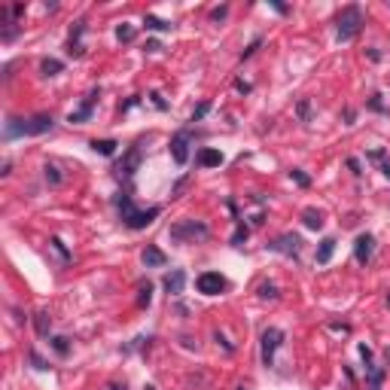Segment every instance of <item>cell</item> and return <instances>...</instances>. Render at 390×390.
Returning <instances> with one entry per match:
<instances>
[{
    "label": "cell",
    "mask_w": 390,
    "mask_h": 390,
    "mask_svg": "<svg viewBox=\"0 0 390 390\" xmlns=\"http://www.w3.org/2000/svg\"><path fill=\"white\" fill-rule=\"evenodd\" d=\"M143 28H146V31H171L174 25L165 22V19H159V16H152V13H146V16H143Z\"/></svg>",
    "instance_id": "21"
},
{
    "label": "cell",
    "mask_w": 390,
    "mask_h": 390,
    "mask_svg": "<svg viewBox=\"0 0 390 390\" xmlns=\"http://www.w3.org/2000/svg\"><path fill=\"white\" fill-rule=\"evenodd\" d=\"M332 253H335V238H323V241L317 244V253H314V262H317V265H326V262L332 259Z\"/></svg>",
    "instance_id": "17"
},
{
    "label": "cell",
    "mask_w": 390,
    "mask_h": 390,
    "mask_svg": "<svg viewBox=\"0 0 390 390\" xmlns=\"http://www.w3.org/2000/svg\"><path fill=\"white\" fill-rule=\"evenodd\" d=\"M159 49H162L159 40H146V46H143V52H159Z\"/></svg>",
    "instance_id": "46"
},
{
    "label": "cell",
    "mask_w": 390,
    "mask_h": 390,
    "mask_svg": "<svg viewBox=\"0 0 390 390\" xmlns=\"http://www.w3.org/2000/svg\"><path fill=\"white\" fill-rule=\"evenodd\" d=\"M16 137H28V119L10 116V119L4 122V140H16Z\"/></svg>",
    "instance_id": "13"
},
{
    "label": "cell",
    "mask_w": 390,
    "mask_h": 390,
    "mask_svg": "<svg viewBox=\"0 0 390 390\" xmlns=\"http://www.w3.org/2000/svg\"><path fill=\"white\" fill-rule=\"evenodd\" d=\"M49 247H52V250L64 259V262H70V250L64 247V241H61V238H49Z\"/></svg>",
    "instance_id": "32"
},
{
    "label": "cell",
    "mask_w": 390,
    "mask_h": 390,
    "mask_svg": "<svg viewBox=\"0 0 390 390\" xmlns=\"http://www.w3.org/2000/svg\"><path fill=\"white\" fill-rule=\"evenodd\" d=\"M10 10H13V19H16V22H19V19L25 16V4H13Z\"/></svg>",
    "instance_id": "43"
},
{
    "label": "cell",
    "mask_w": 390,
    "mask_h": 390,
    "mask_svg": "<svg viewBox=\"0 0 390 390\" xmlns=\"http://www.w3.org/2000/svg\"><path fill=\"white\" fill-rule=\"evenodd\" d=\"M247 235H250V229L238 220V226H235V232H232V238H229V244L232 247H244V241H247Z\"/></svg>",
    "instance_id": "25"
},
{
    "label": "cell",
    "mask_w": 390,
    "mask_h": 390,
    "mask_svg": "<svg viewBox=\"0 0 390 390\" xmlns=\"http://www.w3.org/2000/svg\"><path fill=\"white\" fill-rule=\"evenodd\" d=\"M34 326H37V335H43V338H49V329H52V320H49V314H46V311H37V314H34Z\"/></svg>",
    "instance_id": "20"
},
{
    "label": "cell",
    "mask_w": 390,
    "mask_h": 390,
    "mask_svg": "<svg viewBox=\"0 0 390 390\" xmlns=\"http://www.w3.org/2000/svg\"><path fill=\"white\" fill-rule=\"evenodd\" d=\"M186 186H189V177H180V180L174 183V189H171V195H174V199H180V192H183Z\"/></svg>",
    "instance_id": "38"
},
{
    "label": "cell",
    "mask_w": 390,
    "mask_h": 390,
    "mask_svg": "<svg viewBox=\"0 0 390 390\" xmlns=\"http://www.w3.org/2000/svg\"><path fill=\"white\" fill-rule=\"evenodd\" d=\"M152 302V284H140L137 290V308H146Z\"/></svg>",
    "instance_id": "28"
},
{
    "label": "cell",
    "mask_w": 390,
    "mask_h": 390,
    "mask_svg": "<svg viewBox=\"0 0 390 390\" xmlns=\"http://www.w3.org/2000/svg\"><path fill=\"white\" fill-rule=\"evenodd\" d=\"M214 338H217V344H223V347H226V354H235V344H229L223 332H214Z\"/></svg>",
    "instance_id": "39"
},
{
    "label": "cell",
    "mask_w": 390,
    "mask_h": 390,
    "mask_svg": "<svg viewBox=\"0 0 390 390\" xmlns=\"http://www.w3.org/2000/svg\"><path fill=\"white\" fill-rule=\"evenodd\" d=\"M360 357H363L366 363H372V347H369V344H360Z\"/></svg>",
    "instance_id": "47"
},
{
    "label": "cell",
    "mask_w": 390,
    "mask_h": 390,
    "mask_svg": "<svg viewBox=\"0 0 390 390\" xmlns=\"http://www.w3.org/2000/svg\"><path fill=\"white\" fill-rule=\"evenodd\" d=\"M140 143H134L125 155H122V162H116V168H113V174L116 177H122V180H131L134 174H137V168H140Z\"/></svg>",
    "instance_id": "5"
},
{
    "label": "cell",
    "mask_w": 390,
    "mask_h": 390,
    "mask_svg": "<svg viewBox=\"0 0 390 390\" xmlns=\"http://www.w3.org/2000/svg\"><path fill=\"white\" fill-rule=\"evenodd\" d=\"M369 110H375V113H390V110L384 107V101H381V95H372V98H369Z\"/></svg>",
    "instance_id": "34"
},
{
    "label": "cell",
    "mask_w": 390,
    "mask_h": 390,
    "mask_svg": "<svg viewBox=\"0 0 390 390\" xmlns=\"http://www.w3.org/2000/svg\"><path fill=\"white\" fill-rule=\"evenodd\" d=\"M302 223H305L308 229H323L326 220H323V214H320L317 208H305V211H302Z\"/></svg>",
    "instance_id": "19"
},
{
    "label": "cell",
    "mask_w": 390,
    "mask_h": 390,
    "mask_svg": "<svg viewBox=\"0 0 390 390\" xmlns=\"http://www.w3.org/2000/svg\"><path fill=\"white\" fill-rule=\"evenodd\" d=\"M366 55H369L372 61H381V52H378V49H366Z\"/></svg>",
    "instance_id": "50"
},
{
    "label": "cell",
    "mask_w": 390,
    "mask_h": 390,
    "mask_svg": "<svg viewBox=\"0 0 390 390\" xmlns=\"http://www.w3.org/2000/svg\"><path fill=\"white\" fill-rule=\"evenodd\" d=\"M189 140H192V131H177L174 137H171V159L177 162V165H186L189 162Z\"/></svg>",
    "instance_id": "9"
},
{
    "label": "cell",
    "mask_w": 390,
    "mask_h": 390,
    "mask_svg": "<svg viewBox=\"0 0 390 390\" xmlns=\"http://www.w3.org/2000/svg\"><path fill=\"white\" fill-rule=\"evenodd\" d=\"M52 125H55V119L49 113H34V116H28V137L46 134V131H52Z\"/></svg>",
    "instance_id": "10"
},
{
    "label": "cell",
    "mask_w": 390,
    "mask_h": 390,
    "mask_svg": "<svg viewBox=\"0 0 390 390\" xmlns=\"http://www.w3.org/2000/svg\"><path fill=\"white\" fill-rule=\"evenodd\" d=\"M61 70H64V64H61L58 58H43V61H40V73H43V76H58Z\"/></svg>",
    "instance_id": "24"
},
{
    "label": "cell",
    "mask_w": 390,
    "mask_h": 390,
    "mask_svg": "<svg viewBox=\"0 0 390 390\" xmlns=\"http://www.w3.org/2000/svg\"><path fill=\"white\" fill-rule=\"evenodd\" d=\"M256 296H259V299H271V302H275V299L281 296V290H278V284H271V281H262V284L256 287Z\"/></svg>",
    "instance_id": "23"
},
{
    "label": "cell",
    "mask_w": 390,
    "mask_h": 390,
    "mask_svg": "<svg viewBox=\"0 0 390 390\" xmlns=\"http://www.w3.org/2000/svg\"><path fill=\"white\" fill-rule=\"evenodd\" d=\"M43 171H46V180H49V183H52V186H58V183H61V171H58V168H55V165H46V168H43Z\"/></svg>",
    "instance_id": "33"
},
{
    "label": "cell",
    "mask_w": 390,
    "mask_h": 390,
    "mask_svg": "<svg viewBox=\"0 0 390 390\" xmlns=\"http://www.w3.org/2000/svg\"><path fill=\"white\" fill-rule=\"evenodd\" d=\"M140 259H143L146 268H162V265H168V256H165L159 247H155V244H146L143 253H140Z\"/></svg>",
    "instance_id": "14"
},
{
    "label": "cell",
    "mask_w": 390,
    "mask_h": 390,
    "mask_svg": "<svg viewBox=\"0 0 390 390\" xmlns=\"http://www.w3.org/2000/svg\"><path fill=\"white\" fill-rule=\"evenodd\" d=\"M143 390H155V387H152V384H146V387H143Z\"/></svg>",
    "instance_id": "52"
},
{
    "label": "cell",
    "mask_w": 390,
    "mask_h": 390,
    "mask_svg": "<svg viewBox=\"0 0 390 390\" xmlns=\"http://www.w3.org/2000/svg\"><path fill=\"white\" fill-rule=\"evenodd\" d=\"M235 92H241V95H250V92H253V86H250V83H244V80H235Z\"/></svg>",
    "instance_id": "42"
},
{
    "label": "cell",
    "mask_w": 390,
    "mask_h": 390,
    "mask_svg": "<svg viewBox=\"0 0 390 390\" xmlns=\"http://www.w3.org/2000/svg\"><path fill=\"white\" fill-rule=\"evenodd\" d=\"M296 116H299V122H311L314 119V110H311V101L308 98H299V104H296Z\"/></svg>",
    "instance_id": "22"
},
{
    "label": "cell",
    "mask_w": 390,
    "mask_h": 390,
    "mask_svg": "<svg viewBox=\"0 0 390 390\" xmlns=\"http://www.w3.org/2000/svg\"><path fill=\"white\" fill-rule=\"evenodd\" d=\"M110 390H125V384H110Z\"/></svg>",
    "instance_id": "51"
},
{
    "label": "cell",
    "mask_w": 390,
    "mask_h": 390,
    "mask_svg": "<svg viewBox=\"0 0 390 390\" xmlns=\"http://www.w3.org/2000/svg\"><path fill=\"white\" fill-rule=\"evenodd\" d=\"M271 253H284V256H299V247H302V238L299 235H293V232H284V235H278V238H271L268 244H265Z\"/></svg>",
    "instance_id": "7"
},
{
    "label": "cell",
    "mask_w": 390,
    "mask_h": 390,
    "mask_svg": "<svg viewBox=\"0 0 390 390\" xmlns=\"http://www.w3.org/2000/svg\"><path fill=\"white\" fill-rule=\"evenodd\" d=\"M354 116H357V113L347 107V110H344V122H347V125H354Z\"/></svg>",
    "instance_id": "49"
},
{
    "label": "cell",
    "mask_w": 390,
    "mask_h": 390,
    "mask_svg": "<svg viewBox=\"0 0 390 390\" xmlns=\"http://www.w3.org/2000/svg\"><path fill=\"white\" fill-rule=\"evenodd\" d=\"M229 16V7L223 4V7H217V10H211V22H223Z\"/></svg>",
    "instance_id": "36"
},
{
    "label": "cell",
    "mask_w": 390,
    "mask_h": 390,
    "mask_svg": "<svg viewBox=\"0 0 390 390\" xmlns=\"http://www.w3.org/2000/svg\"><path fill=\"white\" fill-rule=\"evenodd\" d=\"M235 390H247V387H235Z\"/></svg>",
    "instance_id": "53"
},
{
    "label": "cell",
    "mask_w": 390,
    "mask_h": 390,
    "mask_svg": "<svg viewBox=\"0 0 390 390\" xmlns=\"http://www.w3.org/2000/svg\"><path fill=\"white\" fill-rule=\"evenodd\" d=\"M98 98H101V89L95 86V89H92V92H89V95L83 98V104H80V107H76V110H73V113L67 116V122H70V125L89 122V119H92V113H95V107H98Z\"/></svg>",
    "instance_id": "6"
},
{
    "label": "cell",
    "mask_w": 390,
    "mask_h": 390,
    "mask_svg": "<svg viewBox=\"0 0 390 390\" xmlns=\"http://www.w3.org/2000/svg\"><path fill=\"white\" fill-rule=\"evenodd\" d=\"M387 305H390V296H387Z\"/></svg>",
    "instance_id": "54"
},
{
    "label": "cell",
    "mask_w": 390,
    "mask_h": 390,
    "mask_svg": "<svg viewBox=\"0 0 390 390\" xmlns=\"http://www.w3.org/2000/svg\"><path fill=\"white\" fill-rule=\"evenodd\" d=\"M268 4H271V10H275V13H281V16H287V13H290V7H287V4H281V0H268Z\"/></svg>",
    "instance_id": "40"
},
{
    "label": "cell",
    "mask_w": 390,
    "mask_h": 390,
    "mask_svg": "<svg viewBox=\"0 0 390 390\" xmlns=\"http://www.w3.org/2000/svg\"><path fill=\"white\" fill-rule=\"evenodd\" d=\"M199 165H202V168H217V165H223V152H220V149H211V146L199 149Z\"/></svg>",
    "instance_id": "16"
},
{
    "label": "cell",
    "mask_w": 390,
    "mask_h": 390,
    "mask_svg": "<svg viewBox=\"0 0 390 390\" xmlns=\"http://www.w3.org/2000/svg\"><path fill=\"white\" fill-rule=\"evenodd\" d=\"M208 113H211V101H202L199 107H195V110H192V116H189V122H202V119H205V116H208Z\"/></svg>",
    "instance_id": "31"
},
{
    "label": "cell",
    "mask_w": 390,
    "mask_h": 390,
    "mask_svg": "<svg viewBox=\"0 0 390 390\" xmlns=\"http://www.w3.org/2000/svg\"><path fill=\"white\" fill-rule=\"evenodd\" d=\"M284 329H278V326H268V329H262V341H259V350H262V366L265 369H271L275 366V350L284 344Z\"/></svg>",
    "instance_id": "4"
},
{
    "label": "cell",
    "mask_w": 390,
    "mask_h": 390,
    "mask_svg": "<svg viewBox=\"0 0 390 390\" xmlns=\"http://www.w3.org/2000/svg\"><path fill=\"white\" fill-rule=\"evenodd\" d=\"M168 235H171V241L183 244V241H195V238H208L211 229H208L202 220H177V223L171 226Z\"/></svg>",
    "instance_id": "3"
},
{
    "label": "cell",
    "mask_w": 390,
    "mask_h": 390,
    "mask_svg": "<svg viewBox=\"0 0 390 390\" xmlns=\"http://www.w3.org/2000/svg\"><path fill=\"white\" fill-rule=\"evenodd\" d=\"M195 287H199V293H205V296H220L226 290V278L220 271H202V275L195 278Z\"/></svg>",
    "instance_id": "8"
},
{
    "label": "cell",
    "mask_w": 390,
    "mask_h": 390,
    "mask_svg": "<svg viewBox=\"0 0 390 390\" xmlns=\"http://www.w3.org/2000/svg\"><path fill=\"white\" fill-rule=\"evenodd\" d=\"M384 375H387V366H372V363H366V384H369V390H381Z\"/></svg>",
    "instance_id": "15"
},
{
    "label": "cell",
    "mask_w": 390,
    "mask_h": 390,
    "mask_svg": "<svg viewBox=\"0 0 390 390\" xmlns=\"http://www.w3.org/2000/svg\"><path fill=\"white\" fill-rule=\"evenodd\" d=\"M134 104H140V98H137V95H134V98H128V101H125V104L119 107V113H128V110H131Z\"/></svg>",
    "instance_id": "44"
},
{
    "label": "cell",
    "mask_w": 390,
    "mask_h": 390,
    "mask_svg": "<svg viewBox=\"0 0 390 390\" xmlns=\"http://www.w3.org/2000/svg\"><path fill=\"white\" fill-rule=\"evenodd\" d=\"M372 253H375V238L369 235V232L357 235V241H354V256H357V262L366 265V262L372 259Z\"/></svg>",
    "instance_id": "11"
},
{
    "label": "cell",
    "mask_w": 390,
    "mask_h": 390,
    "mask_svg": "<svg viewBox=\"0 0 390 390\" xmlns=\"http://www.w3.org/2000/svg\"><path fill=\"white\" fill-rule=\"evenodd\" d=\"M49 344H52V350L58 357H67L70 354V341L64 338V335H49Z\"/></svg>",
    "instance_id": "27"
},
{
    "label": "cell",
    "mask_w": 390,
    "mask_h": 390,
    "mask_svg": "<svg viewBox=\"0 0 390 390\" xmlns=\"http://www.w3.org/2000/svg\"><path fill=\"white\" fill-rule=\"evenodd\" d=\"M113 205H116V211H119V220H122V223H125L131 232H140V229H146V226H149L155 217L162 214V208H146V211H137L128 192H119V195L113 199Z\"/></svg>",
    "instance_id": "1"
},
{
    "label": "cell",
    "mask_w": 390,
    "mask_h": 390,
    "mask_svg": "<svg viewBox=\"0 0 390 390\" xmlns=\"http://www.w3.org/2000/svg\"><path fill=\"white\" fill-rule=\"evenodd\" d=\"M134 25H128V22H122V25H116V40H119V43H131L134 40Z\"/></svg>",
    "instance_id": "26"
},
{
    "label": "cell",
    "mask_w": 390,
    "mask_h": 390,
    "mask_svg": "<svg viewBox=\"0 0 390 390\" xmlns=\"http://www.w3.org/2000/svg\"><path fill=\"white\" fill-rule=\"evenodd\" d=\"M378 165H381V174H384V177H387V180H390V162H387V159H381V162H378Z\"/></svg>",
    "instance_id": "48"
},
{
    "label": "cell",
    "mask_w": 390,
    "mask_h": 390,
    "mask_svg": "<svg viewBox=\"0 0 390 390\" xmlns=\"http://www.w3.org/2000/svg\"><path fill=\"white\" fill-rule=\"evenodd\" d=\"M366 25V13L360 4H347L341 7V13L335 16V37H338V43H347V40H354V37L363 31Z\"/></svg>",
    "instance_id": "2"
},
{
    "label": "cell",
    "mask_w": 390,
    "mask_h": 390,
    "mask_svg": "<svg viewBox=\"0 0 390 390\" xmlns=\"http://www.w3.org/2000/svg\"><path fill=\"white\" fill-rule=\"evenodd\" d=\"M92 149L98 152V155H116V149H119V140H113V137H104V140H92Z\"/></svg>",
    "instance_id": "18"
},
{
    "label": "cell",
    "mask_w": 390,
    "mask_h": 390,
    "mask_svg": "<svg viewBox=\"0 0 390 390\" xmlns=\"http://www.w3.org/2000/svg\"><path fill=\"white\" fill-rule=\"evenodd\" d=\"M162 287H165L168 296H180L183 287H186V271H183V268H171L168 275L162 278Z\"/></svg>",
    "instance_id": "12"
},
{
    "label": "cell",
    "mask_w": 390,
    "mask_h": 390,
    "mask_svg": "<svg viewBox=\"0 0 390 390\" xmlns=\"http://www.w3.org/2000/svg\"><path fill=\"white\" fill-rule=\"evenodd\" d=\"M259 46H262V37H256V40H253V43H250V46H247V49L241 52V61H244V58H250V55H253V52H256Z\"/></svg>",
    "instance_id": "37"
},
{
    "label": "cell",
    "mask_w": 390,
    "mask_h": 390,
    "mask_svg": "<svg viewBox=\"0 0 390 390\" xmlns=\"http://www.w3.org/2000/svg\"><path fill=\"white\" fill-rule=\"evenodd\" d=\"M290 180H293L296 186H302V189H308V186H311V177H308L302 168H293V171H290Z\"/></svg>",
    "instance_id": "30"
},
{
    "label": "cell",
    "mask_w": 390,
    "mask_h": 390,
    "mask_svg": "<svg viewBox=\"0 0 390 390\" xmlns=\"http://www.w3.org/2000/svg\"><path fill=\"white\" fill-rule=\"evenodd\" d=\"M149 101H152V107H155V110H168V101H165L159 92H149Z\"/></svg>",
    "instance_id": "35"
},
{
    "label": "cell",
    "mask_w": 390,
    "mask_h": 390,
    "mask_svg": "<svg viewBox=\"0 0 390 390\" xmlns=\"http://www.w3.org/2000/svg\"><path fill=\"white\" fill-rule=\"evenodd\" d=\"M329 329H332V332H341V335H347V332H350V326H347V323H329Z\"/></svg>",
    "instance_id": "45"
},
{
    "label": "cell",
    "mask_w": 390,
    "mask_h": 390,
    "mask_svg": "<svg viewBox=\"0 0 390 390\" xmlns=\"http://www.w3.org/2000/svg\"><path fill=\"white\" fill-rule=\"evenodd\" d=\"M347 168H350V171H354L357 177L363 174V165H360V159H354V155H350V159H347Z\"/></svg>",
    "instance_id": "41"
},
{
    "label": "cell",
    "mask_w": 390,
    "mask_h": 390,
    "mask_svg": "<svg viewBox=\"0 0 390 390\" xmlns=\"http://www.w3.org/2000/svg\"><path fill=\"white\" fill-rule=\"evenodd\" d=\"M28 360H31V366H34L37 372H46V369H49V360H43V357H40V354H37V350H34V347L28 350Z\"/></svg>",
    "instance_id": "29"
}]
</instances>
